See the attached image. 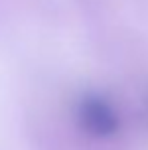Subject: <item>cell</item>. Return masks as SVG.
Wrapping results in <instances>:
<instances>
[{
    "label": "cell",
    "instance_id": "1",
    "mask_svg": "<svg viewBox=\"0 0 148 150\" xmlns=\"http://www.w3.org/2000/svg\"><path fill=\"white\" fill-rule=\"evenodd\" d=\"M77 122L87 134H91L96 138L114 136L120 128L118 112L106 98H101L98 93H87L79 100Z\"/></svg>",
    "mask_w": 148,
    "mask_h": 150
}]
</instances>
